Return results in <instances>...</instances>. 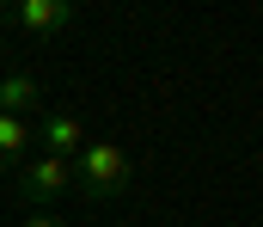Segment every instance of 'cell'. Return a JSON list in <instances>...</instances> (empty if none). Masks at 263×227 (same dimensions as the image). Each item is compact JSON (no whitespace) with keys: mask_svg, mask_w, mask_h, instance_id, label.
<instances>
[{"mask_svg":"<svg viewBox=\"0 0 263 227\" xmlns=\"http://www.w3.org/2000/svg\"><path fill=\"white\" fill-rule=\"evenodd\" d=\"M73 184L92 203H110V197H123L135 184V166H129V153L117 148V142H86V148L73 153Z\"/></svg>","mask_w":263,"mask_h":227,"instance_id":"cell-1","label":"cell"},{"mask_svg":"<svg viewBox=\"0 0 263 227\" xmlns=\"http://www.w3.org/2000/svg\"><path fill=\"white\" fill-rule=\"evenodd\" d=\"M73 190V160H31V166H18V197L25 203H49V197H62Z\"/></svg>","mask_w":263,"mask_h":227,"instance_id":"cell-2","label":"cell"},{"mask_svg":"<svg viewBox=\"0 0 263 227\" xmlns=\"http://www.w3.org/2000/svg\"><path fill=\"white\" fill-rule=\"evenodd\" d=\"M73 0H12L6 6V19L18 25V31H31V37H49V31H67L73 25Z\"/></svg>","mask_w":263,"mask_h":227,"instance_id":"cell-3","label":"cell"},{"mask_svg":"<svg viewBox=\"0 0 263 227\" xmlns=\"http://www.w3.org/2000/svg\"><path fill=\"white\" fill-rule=\"evenodd\" d=\"M37 148L49 153V160H73V153L86 148V123H80L73 111H49V117L37 123Z\"/></svg>","mask_w":263,"mask_h":227,"instance_id":"cell-4","label":"cell"},{"mask_svg":"<svg viewBox=\"0 0 263 227\" xmlns=\"http://www.w3.org/2000/svg\"><path fill=\"white\" fill-rule=\"evenodd\" d=\"M31 142H37V123H25V117H0V172H18Z\"/></svg>","mask_w":263,"mask_h":227,"instance_id":"cell-5","label":"cell"},{"mask_svg":"<svg viewBox=\"0 0 263 227\" xmlns=\"http://www.w3.org/2000/svg\"><path fill=\"white\" fill-rule=\"evenodd\" d=\"M37 98H43V86L31 74H0V117H25Z\"/></svg>","mask_w":263,"mask_h":227,"instance_id":"cell-6","label":"cell"},{"mask_svg":"<svg viewBox=\"0 0 263 227\" xmlns=\"http://www.w3.org/2000/svg\"><path fill=\"white\" fill-rule=\"evenodd\" d=\"M18 227H67V221H55V215H25Z\"/></svg>","mask_w":263,"mask_h":227,"instance_id":"cell-7","label":"cell"},{"mask_svg":"<svg viewBox=\"0 0 263 227\" xmlns=\"http://www.w3.org/2000/svg\"><path fill=\"white\" fill-rule=\"evenodd\" d=\"M0 56H6V49H0Z\"/></svg>","mask_w":263,"mask_h":227,"instance_id":"cell-8","label":"cell"}]
</instances>
